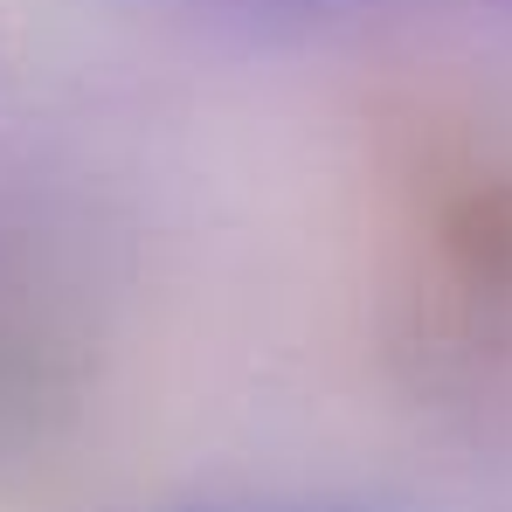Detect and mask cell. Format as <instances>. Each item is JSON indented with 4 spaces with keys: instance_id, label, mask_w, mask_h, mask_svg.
I'll list each match as a JSON object with an SVG mask.
<instances>
[{
    "instance_id": "6da1fadb",
    "label": "cell",
    "mask_w": 512,
    "mask_h": 512,
    "mask_svg": "<svg viewBox=\"0 0 512 512\" xmlns=\"http://www.w3.org/2000/svg\"><path fill=\"white\" fill-rule=\"evenodd\" d=\"M506 7H512V0H506Z\"/></svg>"
}]
</instances>
